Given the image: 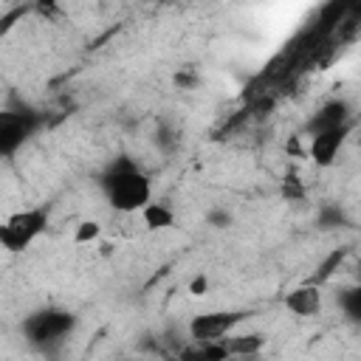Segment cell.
Masks as SVG:
<instances>
[{
  "label": "cell",
  "instance_id": "6da1fadb",
  "mask_svg": "<svg viewBox=\"0 0 361 361\" xmlns=\"http://www.w3.org/2000/svg\"><path fill=\"white\" fill-rule=\"evenodd\" d=\"M99 189L107 200V206L118 214H135L147 203H152V180L149 175L127 155L113 158L99 172Z\"/></svg>",
  "mask_w": 361,
  "mask_h": 361
},
{
  "label": "cell",
  "instance_id": "7a4b0ae2",
  "mask_svg": "<svg viewBox=\"0 0 361 361\" xmlns=\"http://www.w3.org/2000/svg\"><path fill=\"white\" fill-rule=\"evenodd\" d=\"M73 327H76V316L56 305L31 310L20 324L28 347H34L39 353H54L56 347H62L65 338L73 333Z\"/></svg>",
  "mask_w": 361,
  "mask_h": 361
},
{
  "label": "cell",
  "instance_id": "3957f363",
  "mask_svg": "<svg viewBox=\"0 0 361 361\" xmlns=\"http://www.w3.org/2000/svg\"><path fill=\"white\" fill-rule=\"evenodd\" d=\"M51 223V209L48 206H31V209H20L14 214H8L0 226V245L8 254H20L25 248H31Z\"/></svg>",
  "mask_w": 361,
  "mask_h": 361
},
{
  "label": "cell",
  "instance_id": "277c9868",
  "mask_svg": "<svg viewBox=\"0 0 361 361\" xmlns=\"http://www.w3.org/2000/svg\"><path fill=\"white\" fill-rule=\"evenodd\" d=\"M42 124V116L31 107L23 110H3L0 113V155L11 158Z\"/></svg>",
  "mask_w": 361,
  "mask_h": 361
},
{
  "label": "cell",
  "instance_id": "5b68a950",
  "mask_svg": "<svg viewBox=\"0 0 361 361\" xmlns=\"http://www.w3.org/2000/svg\"><path fill=\"white\" fill-rule=\"evenodd\" d=\"M245 319H248V310H206V313H195L186 330L192 341H223Z\"/></svg>",
  "mask_w": 361,
  "mask_h": 361
},
{
  "label": "cell",
  "instance_id": "8992f818",
  "mask_svg": "<svg viewBox=\"0 0 361 361\" xmlns=\"http://www.w3.org/2000/svg\"><path fill=\"white\" fill-rule=\"evenodd\" d=\"M350 133H353V124H344V127H336V130H327V133L313 135L310 144H307V158L316 166H333L336 158H338V152L344 149Z\"/></svg>",
  "mask_w": 361,
  "mask_h": 361
},
{
  "label": "cell",
  "instance_id": "52a82bcc",
  "mask_svg": "<svg viewBox=\"0 0 361 361\" xmlns=\"http://www.w3.org/2000/svg\"><path fill=\"white\" fill-rule=\"evenodd\" d=\"M344 124H353V113H350V104L344 99H330L324 102L305 124V135H319V133H327V130H336V127H344Z\"/></svg>",
  "mask_w": 361,
  "mask_h": 361
},
{
  "label": "cell",
  "instance_id": "ba28073f",
  "mask_svg": "<svg viewBox=\"0 0 361 361\" xmlns=\"http://www.w3.org/2000/svg\"><path fill=\"white\" fill-rule=\"evenodd\" d=\"M282 305H285L288 313H293V316H299V319H310V316H319V313H322V307H324V293H322V288L302 282V285H296V288H290V290L285 293Z\"/></svg>",
  "mask_w": 361,
  "mask_h": 361
},
{
  "label": "cell",
  "instance_id": "9c48e42d",
  "mask_svg": "<svg viewBox=\"0 0 361 361\" xmlns=\"http://www.w3.org/2000/svg\"><path fill=\"white\" fill-rule=\"evenodd\" d=\"M226 341V347H228V353H231V358H251V355H262V350H265V344H268V338H265V333H259V330H245V333H231V336H226L223 338Z\"/></svg>",
  "mask_w": 361,
  "mask_h": 361
},
{
  "label": "cell",
  "instance_id": "30bf717a",
  "mask_svg": "<svg viewBox=\"0 0 361 361\" xmlns=\"http://www.w3.org/2000/svg\"><path fill=\"white\" fill-rule=\"evenodd\" d=\"M138 214H141V223H144L147 231H166V228L175 226V212H172V206H166V203H161V200L147 203Z\"/></svg>",
  "mask_w": 361,
  "mask_h": 361
},
{
  "label": "cell",
  "instance_id": "8fae6325",
  "mask_svg": "<svg viewBox=\"0 0 361 361\" xmlns=\"http://www.w3.org/2000/svg\"><path fill=\"white\" fill-rule=\"evenodd\" d=\"M347 254H350V248H347V245H341V248H333V251H330V254H327V257H324V259L316 265V271H313V274H310L305 282H307V285H316V288L327 285V282L333 279V274L341 268V262L347 259Z\"/></svg>",
  "mask_w": 361,
  "mask_h": 361
},
{
  "label": "cell",
  "instance_id": "7c38bea8",
  "mask_svg": "<svg viewBox=\"0 0 361 361\" xmlns=\"http://www.w3.org/2000/svg\"><path fill=\"white\" fill-rule=\"evenodd\" d=\"M336 307L341 310V316L350 322V324H358L361 327V285H344L338 293H336Z\"/></svg>",
  "mask_w": 361,
  "mask_h": 361
},
{
  "label": "cell",
  "instance_id": "4fadbf2b",
  "mask_svg": "<svg viewBox=\"0 0 361 361\" xmlns=\"http://www.w3.org/2000/svg\"><path fill=\"white\" fill-rule=\"evenodd\" d=\"M180 355L192 361H228L231 358L226 341H195V347L183 350Z\"/></svg>",
  "mask_w": 361,
  "mask_h": 361
},
{
  "label": "cell",
  "instance_id": "5bb4252c",
  "mask_svg": "<svg viewBox=\"0 0 361 361\" xmlns=\"http://www.w3.org/2000/svg\"><path fill=\"white\" fill-rule=\"evenodd\" d=\"M99 237H102V223H99V220H82V223H76V228H73V243H76V245L96 243Z\"/></svg>",
  "mask_w": 361,
  "mask_h": 361
},
{
  "label": "cell",
  "instance_id": "9a60e30c",
  "mask_svg": "<svg viewBox=\"0 0 361 361\" xmlns=\"http://www.w3.org/2000/svg\"><path fill=\"white\" fill-rule=\"evenodd\" d=\"M279 192H282L285 200H305V195H307V189H305V183H302V178H299L296 172H288V175L282 178Z\"/></svg>",
  "mask_w": 361,
  "mask_h": 361
},
{
  "label": "cell",
  "instance_id": "2e32d148",
  "mask_svg": "<svg viewBox=\"0 0 361 361\" xmlns=\"http://www.w3.org/2000/svg\"><path fill=\"white\" fill-rule=\"evenodd\" d=\"M316 223H319V228H324V231H327V228H338V226L344 223V212H341L338 206H322Z\"/></svg>",
  "mask_w": 361,
  "mask_h": 361
},
{
  "label": "cell",
  "instance_id": "e0dca14e",
  "mask_svg": "<svg viewBox=\"0 0 361 361\" xmlns=\"http://www.w3.org/2000/svg\"><path fill=\"white\" fill-rule=\"evenodd\" d=\"M178 133L175 130H169V127H158L155 130V147H161L164 152H172L175 147H178Z\"/></svg>",
  "mask_w": 361,
  "mask_h": 361
},
{
  "label": "cell",
  "instance_id": "ac0fdd59",
  "mask_svg": "<svg viewBox=\"0 0 361 361\" xmlns=\"http://www.w3.org/2000/svg\"><path fill=\"white\" fill-rule=\"evenodd\" d=\"M206 223H209L212 228H228V226H231V212L223 209V206H214V209L206 212Z\"/></svg>",
  "mask_w": 361,
  "mask_h": 361
},
{
  "label": "cell",
  "instance_id": "d6986e66",
  "mask_svg": "<svg viewBox=\"0 0 361 361\" xmlns=\"http://www.w3.org/2000/svg\"><path fill=\"white\" fill-rule=\"evenodd\" d=\"M209 285H212V282H209V276L200 271V274H195V276L189 279L186 290H189L192 296H206V293H209Z\"/></svg>",
  "mask_w": 361,
  "mask_h": 361
},
{
  "label": "cell",
  "instance_id": "ffe728a7",
  "mask_svg": "<svg viewBox=\"0 0 361 361\" xmlns=\"http://www.w3.org/2000/svg\"><path fill=\"white\" fill-rule=\"evenodd\" d=\"M175 85L178 87H192V85H197V76L189 73V71H180V73H175Z\"/></svg>",
  "mask_w": 361,
  "mask_h": 361
},
{
  "label": "cell",
  "instance_id": "44dd1931",
  "mask_svg": "<svg viewBox=\"0 0 361 361\" xmlns=\"http://www.w3.org/2000/svg\"><path fill=\"white\" fill-rule=\"evenodd\" d=\"M228 361H262L259 355H251V358H228Z\"/></svg>",
  "mask_w": 361,
  "mask_h": 361
},
{
  "label": "cell",
  "instance_id": "7402d4cb",
  "mask_svg": "<svg viewBox=\"0 0 361 361\" xmlns=\"http://www.w3.org/2000/svg\"><path fill=\"white\" fill-rule=\"evenodd\" d=\"M172 361H192V358H183V355H178V358H172Z\"/></svg>",
  "mask_w": 361,
  "mask_h": 361
}]
</instances>
